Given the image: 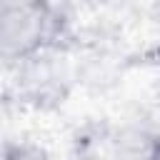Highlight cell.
Here are the masks:
<instances>
[{
	"label": "cell",
	"mask_w": 160,
	"mask_h": 160,
	"mask_svg": "<svg viewBox=\"0 0 160 160\" xmlns=\"http://www.w3.org/2000/svg\"><path fill=\"white\" fill-rule=\"evenodd\" d=\"M65 15L50 2H0V60H28L55 45Z\"/></svg>",
	"instance_id": "obj_1"
},
{
	"label": "cell",
	"mask_w": 160,
	"mask_h": 160,
	"mask_svg": "<svg viewBox=\"0 0 160 160\" xmlns=\"http://www.w3.org/2000/svg\"><path fill=\"white\" fill-rule=\"evenodd\" d=\"M152 140H155V135H145V132L132 135L128 140H120L112 160H150V155H152Z\"/></svg>",
	"instance_id": "obj_2"
},
{
	"label": "cell",
	"mask_w": 160,
	"mask_h": 160,
	"mask_svg": "<svg viewBox=\"0 0 160 160\" xmlns=\"http://www.w3.org/2000/svg\"><path fill=\"white\" fill-rule=\"evenodd\" d=\"M150 160H160V135H155V140H152V155H150Z\"/></svg>",
	"instance_id": "obj_3"
},
{
	"label": "cell",
	"mask_w": 160,
	"mask_h": 160,
	"mask_svg": "<svg viewBox=\"0 0 160 160\" xmlns=\"http://www.w3.org/2000/svg\"><path fill=\"white\" fill-rule=\"evenodd\" d=\"M152 58L160 62V28H158V38H155V48H152Z\"/></svg>",
	"instance_id": "obj_4"
}]
</instances>
